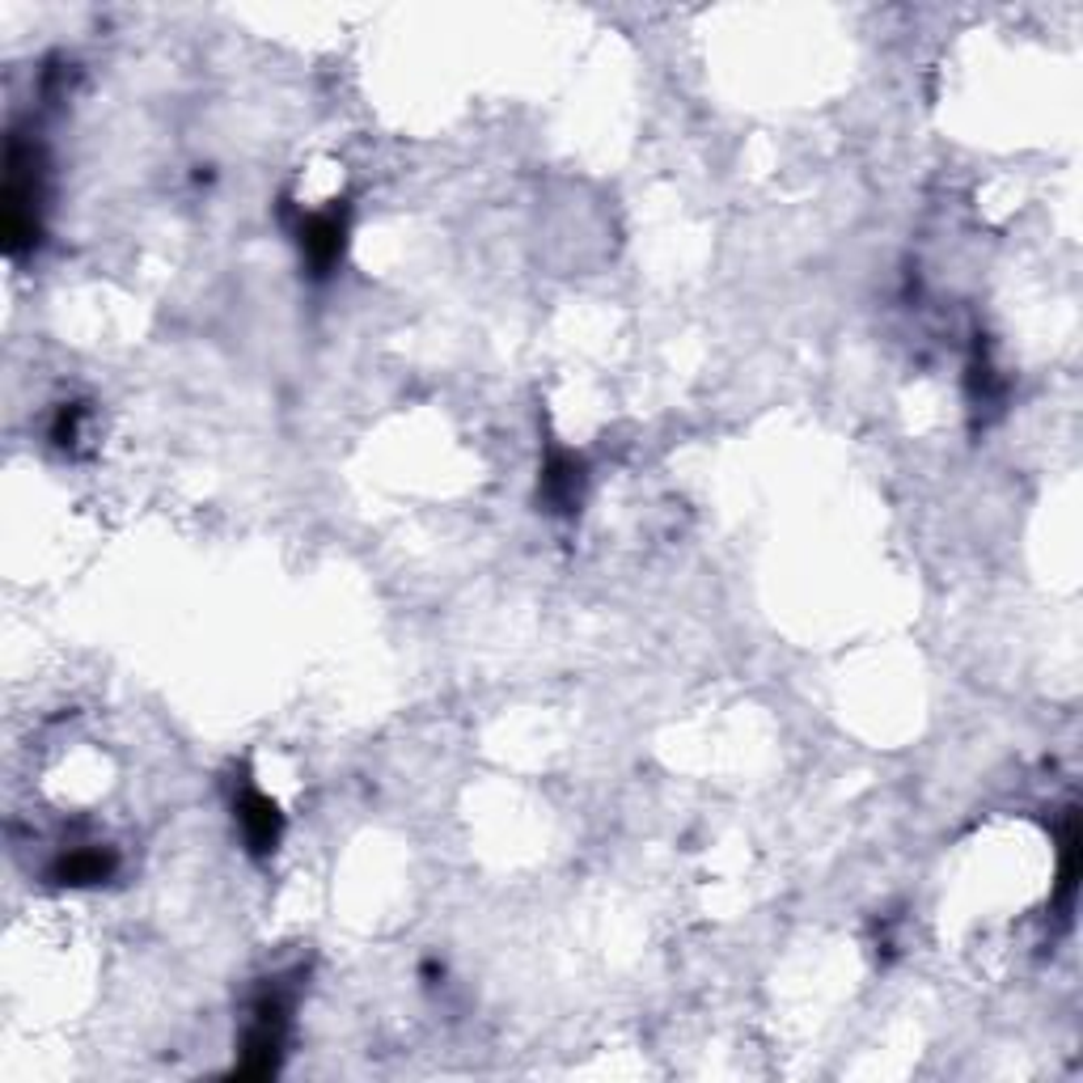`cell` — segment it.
I'll return each mask as SVG.
<instances>
[{"instance_id":"cell-1","label":"cell","mask_w":1083,"mask_h":1083,"mask_svg":"<svg viewBox=\"0 0 1083 1083\" xmlns=\"http://www.w3.org/2000/svg\"><path fill=\"white\" fill-rule=\"evenodd\" d=\"M242 826H246V838H250L258 850L272 847V843L279 838L276 805H267L263 796H246V800H242Z\"/></svg>"}]
</instances>
